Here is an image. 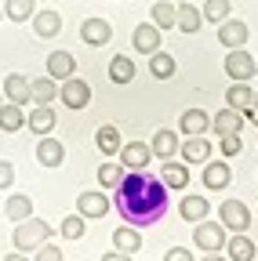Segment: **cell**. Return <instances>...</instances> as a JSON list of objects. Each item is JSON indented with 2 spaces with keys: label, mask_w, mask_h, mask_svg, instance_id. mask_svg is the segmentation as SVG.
Instances as JSON below:
<instances>
[{
  "label": "cell",
  "mask_w": 258,
  "mask_h": 261,
  "mask_svg": "<svg viewBox=\"0 0 258 261\" xmlns=\"http://www.w3.org/2000/svg\"><path fill=\"white\" fill-rule=\"evenodd\" d=\"M109 80H113V84H131V80H135V62L127 58V55H116V58L109 62Z\"/></svg>",
  "instance_id": "8d00e7d4"
},
{
  "label": "cell",
  "mask_w": 258,
  "mask_h": 261,
  "mask_svg": "<svg viewBox=\"0 0 258 261\" xmlns=\"http://www.w3.org/2000/svg\"><path fill=\"white\" fill-rule=\"evenodd\" d=\"M160 178H164L168 189H185L189 185V163L185 160H164V167H160Z\"/></svg>",
  "instance_id": "44dd1931"
},
{
  "label": "cell",
  "mask_w": 258,
  "mask_h": 261,
  "mask_svg": "<svg viewBox=\"0 0 258 261\" xmlns=\"http://www.w3.org/2000/svg\"><path fill=\"white\" fill-rule=\"evenodd\" d=\"M225 225L222 221H211V218H204V221H197V232H193V247H197L200 254H222L225 250Z\"/></svg>",
  "instance_id": "3957f363"
},
{
  "label": "cell",
  "mask_w": 258,
  "mask_h": 261,
  "mask_svg": "<svg viewBox=\"0 0 258 261\" xmlns=\"http://www.w3.org/2000/svg\"><path fill=\"white\" fill-rule=\"evenodd\" d=\"M178 156L185 163H207L211 160V138L207 135H185V142L178 145Z\"/></svg>",
  "instance_id": "8fae6325"
},
{
  "label": "cell",
  "mask_w": 258,
  "mask_h": 261,
  "mask_svg": "<svg viewBox=\"0 0 258 261\" xmlns=\"http://www.w3.org/2000/svg\"><path fill=\"white\" fill-rule=\"evenodd\" d=\"M244 120H251V123L258 127V91H254V98H251V106H247V113H244Z\"/></svg>",
  "instance_id": "7bdbcfd3"
},
{
  "label": "cell",
  "mask_w": 258,
  "mask_h": 261,
  "mask_svg": "<svg viewBox=\"0 0 258 261\" xmlns=\"http://www.w3.org/2000/svg\"><path fill=\"white\" fill-rule=\"evenodd\" d=\"M4 98H8V102L26 106V102H29V80H26L22 73H8V76H4Z\"/></svg>",
  "instance_id": "f546056e"
},
{
  "label": "cell",
  "mask_w": 258,
  "mask_h": 261,
  "mask_svg": "<svg viewBox=\"0 0 258 261\" xmlns=\"http://www.w3.org/2000/svg\"><path fill=\"white\" fill-rule=\"evenodd\" d=\"M178 214L185 218V221H204L207 214H211V203H207V196H182L178 200Z\"/></svg>",
  "instance_id": "cb8c5ba5"
},
{
  "label": "cell",
  "mask_w": 258,
  "mask_h": 261,
  "mask_svg": "<svg viewBox=\"0 0 258 261\" xmlns=\"http://www.w3.org/2000/svg\"><path fill=\"white\" fill-rule=\"evenodd\" d=\"M0 102H4V91H0Z\"/></svg>",
  "instance_id": "bcb514c9"
},
{
  "label": "cell",
  "mask_w": 258,
  "mask_h": 261,
  "mask_svg": "<svg viewBox=\"0 0 258 261\" xmlns=\"http://www.w3.org/2000/svg\"><path fill=\"white\" fill-rule=\"evenodd\" d=\"M149 22L164 33V29H175V4H168V0H156V4L149 8Z\"/></svg>",
  "instance_id": "e575fe53"
},
{
  "label": "cell",
  "mask_w": 258,
  "mask_h": 261,
  "mask_svg": "<svg viewBox=\"0 0 258 261\" xmlns=\"http://www.w3.org/2000/svg\"><path fill=\"white\" fill-rule=\"evenodd\" d=\"M211 130H218V135H240L244 130V113L233 109V106H225L211 116Z\"/></svg>",
  "instance_id": "9a60e30c"
},
{
  "label": "cell",
  "mask_w": 258,
  "mask_h": 261,
  "mask_svg": "<svg viewBox=\"0 0 258 261\" xmlns=\"http://www.w3.org/2000/svg\"><path fill=\"white\" fill-rule=\"evenodd\" d=\"M218 221L225 225V232H247L254 218H251V211H247L244 200H222V207H218Z\"/></svg>",
  "instance_id": "277c9868"
},
{
  "label": "cell",
  "mask_w": 258,
  "mask_h": 261,
  "mask_svg": "<svg viewBox=\"0 0 258 261\" xmlns=\"http://www.w3.org/2000/svg\"><path fill=\"white\" fill-rule=\"evenodd\" d=\"M33 11H37V0H4V18H11L18 25L33 18Z\"/></svg>",
  "instance_id": "836d02e7"
},
{
  "label": "cell",
  "mask_w": 258,
  "mask_h": 261,
  "mask_svg": "<svg viewBox=\"0 0 258 261\" xmlns=\"http://www.w3.org/2000/svg\"><path fill=\"white\" fill-rule=\"evenodd\" d=\"M116 160L124 163L127 171H142V167H149L153 149H149L146 142H124V145H120V152H116Z\"/></svg>",
  "instance_id": "ba28073f"
},
{
  "label": "cell",
  "mask_w": 258,
  "mask_h": 261,
  "mask_svg": "<svg viewBox=\"0 0 258 261\" xmlns=\"http://www.w3.org/2000/svg\"><path fill=\"white\" fill-rule=\"evenodd\" d=\"M225 76L229 80H251L254 76V58L244 47H229V55H225Z\"/></svg>",
  "instance_id": "9c48e42d"
},
{
  "label": "cell",
  "mask_w": 258,
  "mask_h": 261,
  "mask_svg": "<svg viewBox=\"0 0 258 261\" xmlns=\"http://www.w3.org/2000/svg\"><path fill=\"white\" fill-rule=\"evenodd\" d=\"M164 261H193V250H185V247H171V250H164Z\"/></svg>",
  "instance_id": "b9f144b4"
},
{
  "label": "cell",
  "mask_w": 258,
  "mask_h": 261,
  "mask_svg": "<svg viewBox=\"0 0 258 261\" xmlns=\"http://www.w3.org/2000/svg\"><path fill=\"white\" fill-rule=\"evenodd\" d=\"M4 214H8L11 221H26L29 214H33V200H29L26 192H15V196H8V203H4Z\"/></svg>",
  "instance_id": "d6a6232c"
},
{
  "label": "cell",
  "mask_w": 258,
  "mask_h": 261,
  "mask_svg": "<svg viewBox=\"0 0 258 261\" xmlns=\"http://www.w3.org/2000/svg\"><path fill=\"white\" fill-rule=\"evenodd\" d=\"M55 123H58V116H55L51 106H33V109L26 113V127L33 130V135H51Z\"/></svg>",
  "instance_id": "e0dca14e"
},
{
  "label": "cell",
  "mask_w": 258,
  "mask_h": 261,
  "mask_svg": "<svg viewBox=\"0 0 258 261\" xmlns=\"http://www.w3.org/2000/svg\"><path fill=\"white\" fill-rule=\"evenodd\" d=\"M95 145H99L102 156H116L120 145H124V138H120V130H116L113 123H102L99 130H95Z\"/></svg>",
  "instance_id": "484cf974"
},
{
  "label": "cell",
  "mask_w": 258,
  "mask_h": 261,
  "mask_svg": "<svg viewBox=\"0 0 258 261\" xmlns=\"http://www.w3.org/2000/svg\"><path fill=\"white\" fill-rule=\"evenodd\" d=\"M26 127V113H22V106L18 102H0V130H8V135H15V130H22Z\"/></svg>",
  "instance_id": "4316f807"
},
{
  "label": "cell",
  "mask_w": 258,
  "mask_h": 261,
  "mask_svg": "<svg viewBox=\"0 0 258 261\" xmlns=\"http://www.w3.org/2000/svg\"><path fill=\"white\" fill-rule=\"evenodd\" d=\"M200 25H204V15L193 4H175V29H182L185 37H193V33H200Z\"/></svg>",
  "instance_id": "603a6c76"
},
{
  "label": "cell",
  "mask_w": 258,
  "mask_h": 261,
  "mask_svg": "<svg viewBox=\"0 0 258 261\" xmlns=\"http://www.w3.org/2000/svg\"><path fill=\"white\" fill-rule=\"evenodd\" d=\"M55 98H58V80H51V76L29 80V102L33 106H51Z\"/></svg>",
  "instance_id": "7402d4cb"
},
{
  "label": "cell",
  "mask_w": 258,
  "mask_h": 261,
  "mask_svg": "<svg viewBox=\"0 0 258 261\" xmlns=\"http://www.w3.org/2000/svg\"><path fill=\"white\" fill-rule=\"evenodd\" d=\"M77 211L84 218H106L109 214V196L102 189H87V192L77 196Z\"/></svg>",
  "instance_id": "30bf717a"
},
{
  "label": "cell",
  "mask_w": 258,
  "mask_h": 261,
  "mask_svg": "<svg viewBox=\"0 0 258 261\" xmlns=\"http://www.w3.org/2000/svg\"><path fill=\"white\" fill-rule=\"evenodd\" d=\"M84 232H87V218H84L80 211L69 214V218H62V225H58V236H62V240H69V243L84 240Z\"/></svg>",
  "instance_id": "1f68e13d"
},
{
  "label": "cell",
  "mask_w": 258,
  "mask_h": 261,
  "mask_svg": "<svg viewBox=\"0 0 258 261\" xmlns=\"http://www.w3.org/2000/svg\"><path fill=\"white\" fill-rule=\"evenodd\" d=\"M229 181H233V167L225 160L204 163V189H229Z\"/></svg>",
  "instance_id": "2e32d148"
},
{
  "label": "cell",
  "mask_w": 258,
  "mask_h": 261,
  "mask_svg": "<svg viewBox=\"0 0 258 261\" xmlns=\"http://www.w3.org/2000/svg\"><path fill=\"white\" fill-rule=\"evenodd\" d=\"M51 240V225L48 221H40V218H33L29 214L26 221H15V232H11V247L18 250V254H33L40 243H48Z\"/></svg>",
  "instance_id": "7a4b0ae2"
},
{
  "label": "cell",
  "mask_w": 258,
  "mask_h": 261,
  "mask_svg": "<svg viewBox=\"0 0 258 261\" xmlns=\"http://www.w3.org/2000/svg\"><path fill=\"white\" fill-rule=\"evenodd\" d=\"M218 149H222L225 160H229V156H237V152L244 149V138H240V135H218Z\"/></svg>",
  "instance_id": "f35d334b"
},
{
  "label": "cell",
  "mask_w": 258,
  "mask_h": 261,
  "mask_svg": "<svg viewBox=\"0 0 258 261\" xmlns=\"http://www.w3.org/2000/svg\"><path fill=\"white\" fill-rule=\"evenodd\" d=\"M225 257L233 261H254V243L247 232H233V240H225Z\"/></svg>",
  "instance_id": "83f0119b"
},
{
  "label": "cell",
  "mask_w": 258,
  "mask_h": 261,
  "mask_svg": "<svg viewBox=\"0 0 258 261\" xmlns=\"http://www.w3.org/2000/svg\"><path fill=\"white\" fill-rule=\"evenodd\" d=\"M178 130H182V135H207V130H211V116L204 109H185L178 116Z\"/></svg>",
  "instance_id": "d4e9b609"
},
{
  "label": "cell",
  "mask_w": 258,
  "mask_h": 261,
  "mask_svg": "<svg viewBox=\"0 0 258 261\" xmlns=\"http://www.w3.org/2000/svg\"><path fill=\"white\" fill-rule=\"evenodd\" d=\"M124 171H127V167H124L116 156H106V163H102L99 171H95V178H99V185H102V189H116V185H120V178H124Z\"/></svg>",
  "instance_id": "f1b7e54d"
},
{
  "label": "cell",
  "mask_w": 258,
  "mask_h": 261,
  "mask_svg": "<svg viewBox=\"0 0 258 261\" xmlns=\"http://www.w3.org/2000/svg\"><path fill=\"white\" fill-rule=\"evenodd\" d=\"M37 160L44 163V167H62V163H66V145H62L58 138H51V135H40Z\"/></svg>",
  "instance_id": "5bb4252c"
},
{
  "label": "cell",
  "mask_w": 258,
  "mask_h": 261,
  "mask_svg": "<svg viewBox=\"0 0 258 261\" xmlns=\"http://www.w3.org/2000/svg\"><path fill=\"white\" fill-rule=\"evenodd\" d=\"M168 192L171 189L164 185V178H153L146 167L142 171H124V178L116 185V196H113V207L127 225L149 228L168 214Z\"/></svg>",
  "instance_id": "6da1fadb"
},
{
  "label": "cell",
  "mask_w": 258,
  "mask_h": 261,
  "mask_svg": "<svg viewBox=\"0 0 258 261\" xmlns=\"http://www.w3.org/2000/svg\"><path fill=\"white\" fill-rule=\"evenodd\" d=\"M200 15H204V22H225L233 15V0H204V8H200Z\"/></svg>",
  "instance_id": "74e56055"
},
{
  "label": "cell",
  "mask_w": 258,
  "mask_h": 261,
  "mask_svg": "<svg viewBox=\"0 0 258 261\" xmlns=\"http://www.w3.org/2000/svg\"><path fill=\"white\" fill-rule=\"evenodd\" d=\"M33 254H37L40 261H58V257H62V250H58V247H48V243H40Z\"/></svg>",
  "instance_id": "60d3db41"
},
{
  "label": "cell",
  "mask_w": 258,
  "mask_h": 261,
  "mask_svg": "<svg viewBox=\"0 0 258 261\" xmlns=\"http://www.w3.org/2000/svg\"><path fill=\"white\" fill-rule=\"evenodd\" d=\"M131 47H135L138 55H153V51H160V29H156L153 22H138L135 33H131Z\"/></svg>",
  "instance_id": "4fadbf2b"
},
{
  "label": "cell",
  "mask_w": 258,
  "mask_h": 261,
  "mask_svg": "<svg viewBox=\"0 0 258 261\" xmlns=\"http://www.w3.org/2000/svg\"><path fill=\"white\" fill-rule=\"evenodd\" d=\"M80 40L91 44V47H106L113 40V25L106 18H99V15H91V18L80 22Z\"/></svg>",
  "instance_id": "8992f818"
},
{
  "label": "cell",
  "mask_w": 258,
  "mask_h": 261,
  "mask_svg": "<svg viewBox=\"0 0 258 261\" xmlns=\"http://www.w3.org/2000/svg\"><path fill=\"white\" fill-rule=\"evenodd\" d=\"M113 247H116L120 257H135V254L142 250V232H138L135 225H127V221H124L116 232H113Z\"/></svg>",
  "instance_id": "7c38bea8"
},
{
  "label": "cell",
  "mask_w": 258,
  "mask_h": 261,
  "mask_svg": "<svg viewBox=\"0 0 258 261\" xmlns=\"http://www.w3.org/2000/svg\"><path fill=\"white\" fill-rule=\"evenodd\" d=\"M58 102H66L69 109H87V106H91V84L73 73L69 80L58 84Z\"/></svg>",
  "instance_id": "5b68a950"
},
{
  "label": "cell",
  "mask_w": 258,
  "mask_h": 261,
  "mask_svg": "<svg viewBox=\"0 0 258 261\" xmlns=\"http://www.w3.org/2000/svg\"><path fill=\"white\" fill-rule=\"evenodd\" d=\"M73 73H77V58H73L69 51H51V55H48V76H51V80L62 84V80H69Z\"/></svg>",
  "instance_id": "ac0fdd59"
},
{
  "label": "cell",
  "mask_w": 258,
  "mask_h": 261,
  "mask_svg": "<svg viewBox=\"0 0 258 261\" xmlns=\"http://www.w3.org/2000/svg\"><path fill=\"white\" fill-rule=\"evenodd\" d=\"M254 76H258V58H254Z\"/></svg>",
  "instance_id": "ee69618b"
},
{
  "label": "cell",
  "mask_w": 258,
  "mask_h": 261,
  "mask_svg": "<svg viewBox=\"0 0 258 261\" xmlns=\"http://www.w3.org/2000/svg\"><path fill=\"white\" fill-rule=\"evenodd\" d=\"M11 185H15V163L0 160V189H11Z\"/></svg>",
  "instance_id": "ab89813d"
},
{
  "label": "cell",
  "mask_w": 258,
  "mask_h": 261,
  "mask_svg": "<svg viewBox=\"0 0 258 261\" xmlns=\"http://www.w3.org/2000/svg\"><path fill=\"white\" fill-rule=\"evenodd\" d=\"M251 40V29H247V22H240V18H225V22H218V44L222 47H244Z\"/></svg>",
  "instance_id": "52a82bcc"
},
{
  "label": "cell",
  "mask_w": 258,
  "mask_h": 261,
  "mask_svg": "<svg viewBox=\"0 0 258 261\" xmlns=\"http://www.w3.org/2000/svg\"><path fill=\"white\" fill-rule=\"evenodd\" d=\"M251 98H254L251 84H247V80H233V84H229V91H225V106H233V109L247 113V106H251Z\"/></svg>",
  "instance_id": "4dcf8cb0"
},
{
  "label": "cell",
  "mask_w": 258,
  "mask_h": 261,
  "mask_svg": "<svg viewBox=\"0 0 258 261\" xmlns=\"http://www.w3.org/2000/svg\"><path fill=\"white\" fill-rule=\"evenodd\" d=\"M0 22H4V8H0Z\"/></svg>",
  "instance_id": "f6af8a7d"
},
{
  "label": "cell",
  "mask_w": 258,
  "mask_h": 261,
  "mask_svg": "<svg viewBox=\"0 0 258 261\" xmlns=\"http://www.w3.org/2000/svg\"><path fill=\"white\" fill-rule=\"evenodd\" d=\"M149 73H153L156 80H171V76H175V58H171L168 51H153V55H149Z\"/></svg>",
  "instance_id": "d590c367"
},
{
  "label": "cell",
  "mask_w": 258,
  "mask_h": 261,
  "mask_svg": "<svg viewBox=\"0 0 258 261\" xmlns=\"http://www.w3.org/2000/svg\"><path fill=\"white\" fill-rule=\"evenodd\" d=\"M178 130H156L153 135V142H149V149H153V160H171V156H178Z\"/></svg>",
  "instance_id": "d6986e66"
},
{
  "label": "cell",
  "mask_w": 258,
  "mask_h": 261,
  "mask_svg": "<svg viewBox=\"0 0 258 261\" xmlns=\"http://www.w3.org/2000/svg\"><path fill=\"white\" fill-rule=\"evenodd\" d=\"M33 33H37L40 40L58 37V33H62V15H58L55 8H48V11H33Z\"/></svg>",
  "instance_id": "ffe728a7"
}]
</instances>
